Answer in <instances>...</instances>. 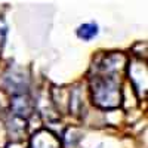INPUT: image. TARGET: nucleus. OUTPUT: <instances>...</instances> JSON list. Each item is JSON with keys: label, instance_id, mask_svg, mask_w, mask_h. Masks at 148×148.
Returning <instances> with one entry per match:
<instances>
[{"label": "nucleus", "instance_id": "nucleus-1", "mask_svg": "<svg viewBox=\"0 0 148 148\" xmlns=\"http://www.w3.org/2000/svg\"><path fill=\"white\" fill-rule=\"evenodd\" d=\"M92 95L93 102L101 108H116L120 105L121 93L119 82L107 74V76H96L92 80Z\"/></svg>", "mask_w": 148, "mask_h": 148}, {"label": "nucleus", "instance_id": "nucleus-3", "mask_svg": "<svg viewBox=\"0 0 148 148\" xmlns=\"http://www.w3.org/2000/svg\"><path fill=\"white\" fill-rule=\"evenodd\" d=\"M98 34V27L95 24H83L77 30V36L83 40H90Z\"/></svg>", "mask_w": 148, "mask_h": 148}, {"label": "nucleus", "instance_id": "nucleus-2", "mask_svg": "<svg viewBox=\"0 0 148 148\" xmlns=\"http://www.w3.org/2000/svg\"><path fill=\"white\" fill-rule=\"evenodd\" d=\"M10 108L14 111L15 117L25 120L33 113V102L28 98V95H24V93L14 95L12 96V101H10Z\"/></svg>", "mask_w": 148, "mask_h": 148}]
</instances>
